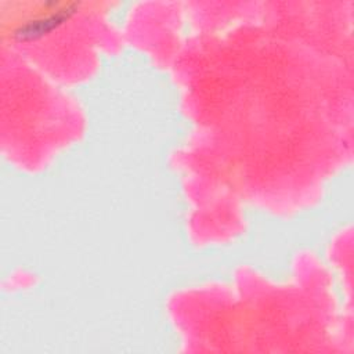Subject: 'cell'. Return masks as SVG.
I'll return each mask as SVG.
<instances>
[{"mask_svg":"<svg viewBox=\"0 0 354 354\" xmlns=\"http://www.w3.org/2000/svg\"><path fill=\"white\" fill-rule=\"evenodd\" d=\"M75 11L73 6L65 4L64 7H58L55 12L46 15L44 18L36 19L33 22L26 24L24 28H21L15 35L22 40L28 39H36L37 36L50 32L51 29L57 28L59 24H62L65 19L69 18V15Z\"/></svg>","mask_w":354,"mask_h":354,"instance_id":"1","label":"cell"}]
</instances>
